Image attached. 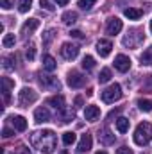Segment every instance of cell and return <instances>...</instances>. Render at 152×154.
Instances as JSON below:
<instances>
[{
  "label": "cell",
  "mask_w": 152,
  "mask_h": 154,
  "mask_svg": "<svg viewBox=\"0 0 152 154\" xmlns=\"http://www.w3.org/2000/svg\"><path fill=\"white\" fill-rule=\"evenodd\" d=\"M75 104L77 106H82V99H81V97H77L75 99Z\"/></svg>",
  "instance_id": "42"
},
{
  "label": "cell",
  "mask_w": 152,
  "mask_h": 154,
  "mask_svg": "<svg viewBox=\"0 0 152 154\" xmlns=\"http://www.w3.org/2000/svg\"><path fill=\"white\" fill-rule=\"evenodd\" d=\"M54 32H56L54 29H48V31L43 34V41H45V45H47V43H50V39L54 38Z\"/></svg>",
  "instance_id": "35"
},
{
  "label": "cell",
  "mask_w": 152,
  "mask_h": 154,
  "mask_svg": "<svg viewBox=\"0 0 152 154\" xmlns=\"http://www.w3.org/2000/svg\"><path fill=\"white\" fill-rule=\"evenodd\" d=\"M25 56H27L29 61L34 59V56H36V47H34V43H29V45H27V52H25Z\"/></svg>",
  "instance_id": "33"
},
{
  "label": "cell",
  "mask_w": 152,
  "mask_h": 154,
  "mask_svg": "<svg viewBox=\"0 0 152 154\" xmlns=\"http://www.w3.org/2000/svg\"><path fill=\"white\" fill-rule=\"evenodd\" d=\"M61 56L65 57V59H75L77 56H79V47L74 45V43H63V47H61Z\"/></svg>",
  "instance_id": "7"
},
{
  "label": "cell",
  "mask_w": 152,
  "mask_h": 154,
  "mask_svg": "<svg viewBox=\"0 0 152 154\" xmlns=\"http://www.w3.org/2000/svg\"><path fill=\"white\" fill-rule=\"evenodd\" d=\"M95 2H97V0H79L77 5H79L81 9H84V11H90V9L95 5Z\"/></svg>",
  "instance_id": "32"
},
{
  "label": "cell",
  "mask_w": 152,
  "mask_h": 154,
  "mask_svg": "<svg viewBox=\"0 0 152 154\" xmlns=\"http://www.w3.org/2000/svg\"><path fill=\"white\" fill-rule=\"evenodd\" d=\"M70 36H72V38H82V32H81V31H70Z\"/></svg>",
  "instance_id": "40"
},
{
  "label": "cell",
  "mask_w": 152,
  "mask_h": 154,
  "mask_svg": "<svg viewBox=\"0 0 152 154\" xmlns=\"http://www.w3.org/2000/svg\"><path fill=\"white\" fill-rule=\"evenodd\" d=\"M97 154H108V152H106V151H99Z\"/></svg>",
  "instance_id": "43"
},
{
  "label": "cell",
  "mask_w": 152,
  "mask_h": 154,
  "mask_svg": "<svg viewBox=\"0 0 152 154\" xmlns=\"http://www.w3.org/2000/svg\"><path fill=\"white\" fill-rule=\"evenodd\" d=\"M150 32H152V20H150Z\"/></svg>",
  "instance_id": "44"
},
{
  "label": "cell",
  "mask_w": 152,
  "mask_h": 154,
  "mask_svg": "<svg viewBox=\"0 0 152 154\" xmlns=\"http://www.w3.org/2000/svg\"><path fill=\"white\" fill-rule=\"evenodd\" d=\"M48 104H50V106H54L57 111H61V109H65V108H66V106H65V97H63V95L50 97V99H48Z\"/></svg>",
  "instance_id": "20"
},
{
  "label": "cell",
  "mask_w": 152,
  "mask_h": 154,
  "mask_svg": "<svg viewBox=\"0 0 152 154\" xmlns=\"http://www.w3.org/2000/svg\"><path fill=\"white\" fill-rule=\"evenodd\" d=\"M140 61H141V65H152V45L149 48H145V52L141 54Z\"/></svg>",
  "instance_id": "25"
},
{
  "label": "cell",
  "mask_w": 152,
  "mask_h": 154,
  "mask_svg": "<svg viewBox=\"0 0 152 154\" xmlns=\"http://www.w3.org/2000/svg\"><path fill=\"white\" fill-rule=\"evenodd\" d=\"M152 140V125L149 122H141L138 124L136 131H134V143L136 145H147Z\"/></svg>",
  "instance_id": "2"
},
{
  "label": "cell",
  "mask_w": 152,
  "mask_h": 154,
  "mask_svg": "<svg viewBox=\"0 0 152 154\" xmlns=\"http://www.w3.org/2000/svg\"><path fill=\"white\" fill-rule=\"evenodd\" d=\"M75 133H72V131H68V133H65L63 134V143L65 145H72V143H75Z\"/></svg>",
  "instance_id": "28"
},
{
  "label": "cell",
  "mask_w": 152,
  "mask_h": 154,
  "mask_svg": "<svg viewBox=\"0 0 152 154\" xmlns=\"http://www.w3.org/2000/svg\"><path fill=\"white\" fill-rule=\"evenodd\" d=\"M14 34H5L4 39H2V45L5 47V48H9V47H14Z\"/></svg>",
  "instance_id": "31"
},
{
  "label": "cell",
  "mask_w": 152,
  "mask_h": 154,
  "mask_svg": "<svg viewBox=\"0 0 152 154\" xmlns=\"http://www.w3.org/2000/svg\"><path fill=\"white\" fill-rule=\"evenodd\" d=\"M29 140H31V145L36 147L38 151H41L43 154H52L56 151V145H57V138H56L52 129L34 131L29 136Z\"/></svg>",
  "instance_id": "1"
},
{
  "label": "cell",
  "mask_w": 152,
  "mask_h": 154,
  "mask_svg": "<svg viewBox=\"0 0 152 154\" xmlns=\"http://www.w3.org/2000/svg\"><path fill=\"white\" fill-rule=\"evenodd\" d=\"M116 154H134V152H132L129 147H120V149L116 151Z\"/></svg>",
  "instance_id": "39"
},
{
  "label": "cell",
  "mask_w": 152,
  "mask_h": 154,
  "mask_svg": "<svg viewBox=\"0 0 152 154\" xmlns=\"http://www.w3.org/2000/svg\"><path fill=\"white\" fill-rule=\"evenodd\" d=\"M123 16L129 18V20H140V18L143 16V11H141V9H134V7H127V9L123 11Z\"/></svg>",
  "instance_id": "19"
},
{
  "label": "cell",
  "mask_w": 152,
  "mask_h": 154,
  "mask_svg": "<svg viewBox=\"0 0 152 154\" xmlns=\"http://www.w3.org/2000/svg\"><path fill=\"white\" fill-rule=\"evenodd\" d=\"M11 154H31V149H27V147L20 145V147H16V149H14Z\"/></svg>",
  "instance_id": "36"
},
{
  "label": "cell",
  "mask_w": 152,
  "mask_h": 154,
  "mask_svg": "<svg viewBox=\"0 0 152 154\" xmlns=\"http://www.w3.org/2000/svg\"><path fill=\"white\" fill-rule=\"evenodd\" d=\"M95 66V59L91 57V56H84V59H82V68L84 70H91Z\"/></svg>",
  "instance_id": "29"
},
{
  "label": "cell",
  "mask_w": 152,
  "mask_h": 154,
  "mask_svg": "<svg viewBox=\"0 0 152 154\" xmlns=\"http://www.w3.org/2000/svg\"><path fill=\"white\" fill-rule=\"evenodd\" d=\"M114 68H116L118 72L125 74V72L131 68V59H129L127 56H123V54H118V56L114 57Z\"/></svg>",
  "instance_id": "9"
},
{
  "label": "cell",
  "mask_w": 152,
  "mask_h": 154,
  "mask_svg": "<svg viewBox=\"0 0 152 154\" xmlns=\"http://www.w3.org/2000/svg\"><path fill=\"white\" fill-rule=\"evenodd\" d=\"M99 142H100L102 145H113L114 143V134L108 129V127H104V129L99 131Z\"/></svg>",
  "instance_id": "13"
},
{
  "label": "cell",
  "mask_w": 152,
  "mask_h": 154,
  "mask_svg": "<svg viewBox=\"0 0 152 154\" xmlns=\"http://www.w3.org/2000/svg\"><path fill=\"white\" fill-rule=\"evenodd\" d=\"M0 5H2V9H11L13 5H14V0H0Z\"/></svg>",
  "instance_id": "37"
},
{
  "label": "cell",
  "mask_w": 152,
  "mask_h": 154,
  "mask_svg": "<svg viewBox=\"0 0 152 154\" xmlns=\"http://www.w3.org/2000/svg\"><path fill=\"white\" fill-rule=\"evenodd\" d=\"M91 149V134L90 133H84L79 140V145H77V151L79 152H88Z\"/></svg>",
  "instance_id": "15"
},
{
  "label": "cell",
  "mask_w": 152,
  "mask_h": 154,
  "mask_svg": "<svg viewBox=\"0 0 152 154\" xmlns=\"http://www.w3.org/2000/svg\"><path fill=\"white\" fill-rule=\"evenodd\" d=\"M11 124L14 127V131H25L27 129V120L23 116L16 115V116H11Z\"/></svg>",
  "instance_id": "18"
},
{
  "label": "cell",
  "mask_w": 152,
  "mask_h": 154,
  "mask_svg": "<svg viewBox=\"0 0 152 154\" xmlns=\"http://www.w3.org/2000/svg\"><path fill=\"white\" fill-rule=\"evenodd\" d=\"M138 108H140L141 111L149 113V111H152V100H149V99H140V100H138Z\"/></svg>",
  "instance_id": "27"
},
{
  "label": "cell",
  "mask_w": 152,
  "mask_h": 154,
  "mask_svg": "<svg viewBox=\"0 0 152 154\" xmlns=\"http://www.w3.org/2000/svg\"><path fill=\"white\" fill-rule=\"evenodd\" d=\"M54 2H57V5H66L68 4V0H54Z\"/></svg>",
  "instance_id": "41"
},
{
  "label": "cell",
  "mask_w": 152,
  "mask_h": 154,
  "mask_svg": "<svg viewBox=\"0 0 152 154\" xmlns=\"http://www.w3.org/2000/svg\"><path fill=\"white\" fill-rule=\"evenodd\" d=\"M31 5H32V0H20L18 2V11L20 13H27L31 9Z\"/></svg>",
  "instance_id": "30"
},
{
  "label": "cell",
  "mask_w": 152,
  "mask_h": 154,
  "mask_svg": "<svg viewBox=\"0 0 152 154\" xmlns=\"http://www.w3.org/2000/svg\"><path fill=\"white\" fill-rule=\"evenodd\" d=\"M59 118H61V122H65V124H68V122H72L74 118H75V113L72 111V109H61L59 111Z\"/></svg>",
  "instance_id": "23"
},
{
  "label": "cell",
  "mask_w": 152,
  "mask_h": 154,
  "mask_svg": "<svg viewBox=\"0 0 152 154\" xmlns=\"http://www.w3.org/2000/svg\"><path fill=\"white\" fill-rule=\"evenodd\" d=\"M122 27H123L122 20L114 16V18H109V20H108V25H106V32H108V34H111V36H114V34H118V32L122 31Z\"/></svg>",
  "instance_id": "10"
},
{
  "label": "cell",
  "mask_w": 152,
  "mask_h": 154,
  "mask_svg": "<svg viewBox=\"0 0 152 154\" xmlns=\"http://www.w3.org/2000/svg\"><path fill=\"white\" fill-rule=\"evenodd\" d=\"M39 27V20L36 18H32V20H27L23 25H22V34H23V38H27V36H31L36 29Z\"/></svg>",
  "instance_id": "12"
},
{
  "label": "cell",
  "mask_w": 152,
  "mask_h": 154,
  "mask_svg": "<svg viewBox=\"0 0 152 154\" xmlns=\"http://www.w3.org/2000/svg\"><path fill=\"white\" fill-rule=\"evenodd\" d=\"M145 39L143 36V31H140V29H131L123 38H122V43H123V47H129V48H136L141 41Z\"/></svg>",
  "instance_id": "3"
},
{
  "label": "cell",
  "mask_w": 152,
  "mask_h": 154,
  "mask_svg": "<svg viewBox=\"0 0 152 154\" xmlns=\"http://www.w3.org/2000/svg\"><path fill=\"white\" fill-rule=\"evenodd\" d=\"M120 97H122V86L116 84V82L102 91V100H104L106 104H113V102H116Z\"/></svg>",
  "instance_id": "5"
},
{
  "label": "cell",
  "mask_w": 152,
  "mask_h": 154,
  "mask_svg": "<svg viewBox=\"0 0 152 154\" xmlns=\"http://www.w3.org/2000/svg\"><path fill=\"white\" fill-rule=\"evenodd\" d=\"M56 66H57V63H56V59H54L52 56H45V57H43V68H45L47 72H54Z\"/></svg>",
  "instance_id": "21"
},
{
  "label": "cell",
  "mask_w": 152,
  "mask_h": 154,
  "mask_svg": "<svg viewBox=\"0 0 152 154\" xmlns=\"http://www.w3.org/2000/svg\"><path fill=\"white\" fill-rule=\"evenodd\" d=\"M113 50V43L109 39H100L97 41V52L100 54V57H108Z\"/></svg>",
  "instance_id": "11"
},
{
  "label": "cell",
  "mask_w": 152,
  "mask_h": 154,
  "mask_svg": "<svg viewBox=\"0 0 152 154\" xmlns=\"http://www.w3.org/2000/svg\"><path fill=\"white\" fill-rule=\"evenodd\" d=\"M99 116H100V109H99L97 106H86V109H84V118H86V120L95 122Z\"/></svg>",
  "instance_id": "17"
},
{
  "label": "cell",
  "mask_w": 152,
  "mask_h": 154,
  "mask_svg": "<svg viewBox=\"0 0 152 154\" xmlns=\"http://www.w3.org/2000/svg\"><path fill=\"white\" fill-rule=\"evenodd\" d=\"M66 82H68L70 88H82L84 82H86V77L82 75V74H79V72H74V70H72V72L68 74Z\"/></svg>",
  "instance_id": "8"
},
{
  "label": "cell",
  "mask_w": 152,
  "mask_h": 154,
  "mask_svg": "<svg viewBox=\"0 0 152 154\" xmlns=\"http://www.w3.org/2000/svg\"><path fill=\"white\" fill-rule=\"evenodd\" d=\"M14 88V82L9 79V77H4L2 79V95H4V102L7 104L9 99H11V90Z\"/></svg>",
  "instance_id": "14"
},
{
  "label": "cell",
  "mask_w": 152,
  "mask_h": 154,
  "mask_svg": "<svg viewBox=\"0 0 152 154\" xmlns=\"http://www.w3.org/2000/svg\"><path fill=\"white\" fill-rule=\"evenodd\" d=\"M109 81H111V70H109V68H102L100 74H99V82H100V84H106V82H109Z\"/></svg>",
  "instance_id": "26"
},
{
  "label": "cell",
  "mask_w": 152,
  "mask_h": 154,
  "mask_svg": "<svg viewBox=\"0 0 152 154\" xmlns=\"http://www.w3.org/2000/svg\"><path fill=\"white\" fill-rule=\"evenodd\" d=\"M39 5H41V9H47V11H50V13L56 11V7H54L48 0H39Z\"/></svg>",
  "instance_id": "34"
},
{
  "label": "cell",
  "mask_w": 152,
  "mask_h": 154,
  "mask_svg": "<svg viewBox=\"0 0 152 154\" xmlns=\"http://www.w3.org/2000/svg\"><path fill=\"white\" fill-rule=\"evenodd\" d=\"M39 82H41V86L45 88V90H59L61 88V82H59V79L54 75H39Z\"/></svg>",
  "instance_id": "6"
},
{
  "label": "cell",
  "mask_w": 152,
  "mask_h": 154,
  "mask_svg": "<svg viewBox=\"0 0 152 154\" xmlns=\"http://www.w3.org/2000/svg\"><path fill=\"white\" fill-rule=\"evenodd\" d=\"M116 129H118V133H127L129 131V118H125V116L116 118Z\"/></svg>",
  "instance_id": "22"
},
{
  "label": "cell",
  "mask_w": 152,
  "mask_h": 154,
  "mask_svg": "<svg viewBox=\"0 0 152 154\" xmlns=\"http://www.w3.org/2000/svg\"><path fill=\"white\" fill-rule=\"evenodd\" d=\"M13 134H14L13 129H9V127H4V129H2V136H4V138H11Z\"/></svg>",
  "instance_id": "38"
},
{
  "label": "cell",
  "mask_w": 152,
  "mask_h": 154,
  "mask_svg": "<svg viewBox=\"0 0 152 154\" xmlns=\"http://www.w3.org/2000/svg\"><path fill=\"white\" fill-rule=\"evenodd\" d=\"M77 13L75 11H66V13H63V22L66 23V25H72V23H75L77 22Z\"/></svg>",
  "instance_id": "24"
},
{
  "label": "cell",
  "mask_w": 152,
  "mask_h": 154,
  "mask_svg": "<svg viewBox=\"0 0 152 154\" xmlns=\"http://www.w3.org/2000/svg\"><path fill=\"white\" fill-rule=\"evenodd\" d=\"M38 100V93L32 88H22L20 95H18V104L22 108H29L31 104H34Z\"/></svg>",
  "instance_id": "4"
},
{
  "label": "cell",
  "mask_w": 152,
  "mask_h": 154,
  "mask_svg": "<svg viewBox=\"0 0 152 154\" xmlns=\"http://www.w3.org/2000/svg\"><path fill=\"white\" fill-rule=\"evenodd\" d=\"M50 120V111L47 108H38L34 111V122L36 124H43V122H48Z\"/></svg>",
  "instance_id": "16"
}]
</instances>
